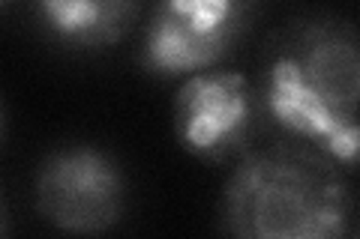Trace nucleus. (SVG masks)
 Listing matches in <instances>:
<instances>
[{"label": "nucleus", "mask_w": 360, "mask_h": 239, "mask_svg": "<svg viewBox=\"0 0 360 239\" xmlns=\"http://www.w3.org/2000/svg\"><path fill=\"white\" fill-rule=\"evenodd\" d=\"M0 231H4V210H0Z\"/></svg>", "instance_id": "nucleus-7"}, {"label": "nucleus", "mask_w": 360, "mask_h": 239, "mask_svg": "<svg viewBox=\"0 0 360 239\" xmlns=\"http://www.w3.org/2000/svg\"><path fill=\"white\" fill-rule=\"evenodd\" d=\"M127 179L108 153L87 144L49 153L37 170V210L70 233H103L123 219Z\"/></svg>", "instance_id": "nucleus-3"}, {"label": "nucleus", "mask_w": 360, "mask_h": 239, "mask_svg": "<svg viewBox=\"0 0 360 239\" xmlns=\"http://www.w3.org/2000/svg\"><path fill=\"white\" fill-rule=\"evenodd\" d=\"M6 4H9V0H0V9H4V6H6Z\"/></svg>", "instance_id": "nucleus-8"}, {"label": "nucleus", "mask_w": 360, "mask_h": 239, "mask_svg": "<svg viewBox=\"0 0 360 239\" xmlns=\"http://www.w3.org/2000/svg\"><path fill=\"white\" fill-rule=\"evenodd\" d=\"M255 120L252 84L240 72H195L174 99L180 144L198 158H225L250 138Z\"/></svg>", "instance_id": "nucleus-5"}, {"label": "nucleus", "mask_w": 360, "mask_h": 239, "mask_svg": "<svg viewBox=\"0 0 360 239\" xmlns=\"http://www.w3.org/2000/svg\"><path fill=\"white\" fill-rule=\"evenodd\" d=\"M222 224L246 239H340L352 231V195L328 156L274 146L231 174Z\"/></svg>", "instance_id": "nucleus-2"}, {"label": "nucleus", "mask_w": 360, "mask_h": 239, "mask_svg": "<svg viewBox=\"0 0 360 239\" xmlns=\"http://www.w3.org/2000/svg\"><path fill=\"white\" fill-rule=\"evenodd\" d=\"M250 18L252 0H160L141 60L153 75H195L231 51Z\"/></svg>", "instance_id": "nucleus-4"}, {"label": "nucleus", "mask_w": 360, "mask_h": 239, "mask_svg": "<svg viewBox=\"0 0 360 239\" xmlns=\"http://www.w3.org/2000/svg\"><path fill=\"white\" fill-rule=\"evenodd\" d=\"M262 102L270 120L342 168L357 162L360 48L345 21H307L267 63Z\"/></svg>", "instance_id": "nucleus-1"}, {"label": "nucleus", "mask_w": 360, "mask_h": 239, "mask_svg": "<svg viewBox=\"0 0 360 239\" xmlns=\"http://www.w3.org/2000/svg\"><path fill=\"white\" fill-rule=\"evenodd\" d=\"M42 27L72 48H108L132 30L139 0H37Z\"/></svg>", "instance_id": "nucleus-6"}]
</instances>
